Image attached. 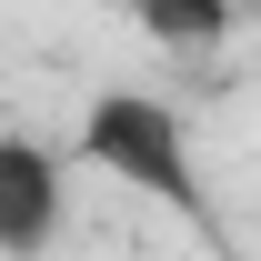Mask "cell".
<instances>
[{
    "label": "cell",
    "instance_id": "2",
    "mask_svg": "<svg viewBox=\"0 0 261 261\" xmlns=\"http://www.w3.org/2000/svg\"><path fill=\"white\" fill-rule=\"evenodd\" d=\"M61 231V151L40 141H0V251L31 261Z\"/></svg>",
    "mask_w": 261,
    "mask_h": 261
},
{
    "label": "cell",
    "instance_id": "1",
    "mask_svg": "<svg viewBox=\"0 0 261 261\" xmlns=\"http://www.w3.org/2000/svg\"><path fill=\"white\" fill-rule=\"evenodd\" d=\"M81 161L211 231V201H201V181H191V141H181V111H171V100H151V91H100L91 111H81Z\"/></svg>",
    "mask_w": 261,
    "mask_h": 261
}]
</instances>
